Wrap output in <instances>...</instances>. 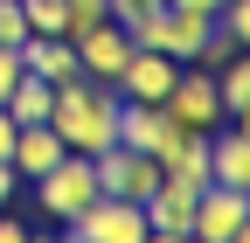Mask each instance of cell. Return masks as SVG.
<instances>
[{"label":"cell","mask_w":250,"mask_h":243,"mask_svg":"<svg viewBox=\"0 0 250 243\" xmlns=\"http://www.w3.org/2000/svg\"><path fill=\"white\" fill-rule=\"evenodd\" d=\"M14 188H21V174H14L7 160H0V208H7V202H14Z\"/></svg>","instance_id":"e0dca14e"},{"label":"cell","mask_w":250,"mask_h":243,"mask_svg":"<svg viewBox=\"0 0 250 243\" xmlns=\"http://www.w3.org/2000/svg\"><path fill=\"white\" fill-rule=\"evenodd\" d=\"M0 243H28V223L21 216H0Z\"/></svg>","instance_id":"2e32d148"},{"label":"cell","mask_w":250,"mask_h":243,"mask_svg":"<svg viewBox=\"0 0 250 243\" xmlns=\"http://www.w3.org/2000/svg\"><path fill=\"white\" fill-rule=\"evenodd\" d=\"M49 104H56V83L35 77V70H21L14 90H7V118L14 125H49Z\"/></svg>","instance_id":"8fae6325"},{"label":"cell","mask_w":250,"mask_h":243,"mask_svg":"<svg viewBox=\"0 0 250 243\" xmlns=\"http://www.w3.org/2000/svg\"><path fill=\"white\" fill-rule=\"evenodd\" d=\"M160 111L174 118V125H202V132H215V125H223L215 70H208V63H181V77H174V90L160 98Z\"/></svg>","instance_id":"5b68a950"},{"label":"cell","mask_w":250,"mask_h":243,"mask_svg":"<svg viewBox=\"0 0 250 243\" xmlns=\"http://www.w3.org/2000/svg\"><path fill=\"white\" fill-rule=\"evenodd\" d=\"M195 195L202 188H188V181H160L139 208H146V236L153 243H188V229H195Z\"/></svg>","instance_id":"52a82bcc"},{"label":"cell","mask_w":250,"mask_h":243,"mask_svg":"<svg viewBox=\"0 0 250 243\" xmlns=\"http://www.w3.org/2000/svg\"><path fill=\"white\" fill-rule=\"evenodd\" d=\"M21 70H35V77H49V83H70V77H83V70H77V49H70V35H28V42H21Z\"/></svg>","instance_id":"30bf717a"},{"label":"cell","mask_w":250,"mask_h":243,"mask_svg":"<svg viewBox=\"0 0 250 243\" xmlns=\"http://www.w3.org/2000/svg\"><path fill=\"white\" fill-rule=\"evenodd\" d=\"M215 98H223V118H243L250 111V63H243V56L215 63Z\"/></svg>","instance_id":"7c38bea8"},{"label":"cell","mask_w":250,"mask_h":243,"mask_svg":"<svg viewBox=\"0 0 250 243\" xmlns=\"http://www.w3.org/2000/svg\"><path fill=\"white\" fill-rule=\"evenodd\" d=\"M62 160V139H56V125H14V146H7V167L21 174V181H35V174H49Z\"/></svg>","instance_id":"9c48e42d"},{"label":"cell","mask_w":250,"mask_h":243,"mask_svg":"<svg viewBox=\"0 0 250 243\" xmlns=\"http://www.w3.org/2000/svg\"><path fill=\"white\" fill-rule=\"evenodd\" d=\"M208 181L250 188V132H243V118H223V125L208 132Z\"/></svg>","instance_id":"ba28073f"},{"label":"cell","mask_w":250,"mask_h":243,"mask_svg":"<svg viewBox=\"0 0 250 243\" xmlns=\"http://www.w3.org/2000/svg\"><path fill=\"white\" fill-rule=\"evenodd\" d=\"M28 35H62V0H21Z\"/></svg>","instance_id":"4fadbf2b"},{"label":"cell","mask_w":250,"mask_h":243,"mask_svg":"<svg viewBox=\"0 0 250 243\" xmlns=\"http://www.w3.org/2000/svg\"><path fill=\"white\" fill-rule=\"evenodd\" d=\"M167 7H195V14H215L223 0H167Z\"/></svg>","instance_id":"ac0fdd59"},{"label":"cell","mask_w":250,"mask_h":243,"mask_svg":"<svg viewBox=\"0 0 250 243\" xmlns=\"http://www.w3.org/2000/svg\"><path fill=\"white\" fill-rule=\"evenodd\" d=\"M49 125H56V139H62V153H104V146H118V90L98 83V77L56 83Z\"/></svg>","instance_id":"6da1fadb"},{"label":"cell","mask_w":250,"mask_h":243,"mask_svg":"<svg viewBox=\"0 0 250 243\" xmlns=\"http://www.w3.org/2000/svg\"><path fill=\"white\" fill-rule=\"evenodd\" d=\"M14 77H21V49H7V42H0V104H7V90H14Z\"/></svg>","instance_id":"9a60e30c"},{"label":"cell","mask_w":250,"mask_h":243,"mask_svg":"<svg viewBox=\"0 0 250 243\" xmlns=\"http://www.w3.org/2000/svg\"><path fill=\"white\" fill-rule=\"evenodd\" d=\"M62 229H70L77 243H146V208L125 202V195H98L83 216H70Z\"/></svg>","instance_id":"3957f363"},{"label":"cell","mask_w":250,"mask_h":243,"mask_svg":"<svg viewBox=\"0 0 250 243\" xmlns=\"http://www.w3.org/2000/svg\"><path fill=\"white\" fill-rule=\"evenodd\" d=\"M28 188H35V208H42L49 223H70V216H83V208L104 195V188H98V167H90V153H62L49 174L28 181Z\"/></svg>","instance_id":"7a4b0ae2"},{"label":"cell","mask_w":250,"mask_h":243,"mask_svg":"<svg viewBox=\"0 0 250 243\" xmlns=\"http://www.w3.org/2000/svg\"><path fill=\"white\" fill-rule=\"evenodd\" d=\"M70 49H77V70L83 77H98V83H118V70H125V56H132V35L104 14V21H90L83 35H70Z\"/></svg>","instance_id":"8992f818"},{"label":"cell","mask_w":250,"mask_h":243,"mask_svg":"<svg viewBox=\"0 0 250 243\" xmlns=\"http://www.w3.org/2000/svg\"><path fill=\"white\" fill-rule=\"evenodd\" d=\"M0 42H7V49L28 42V14H21V0H0Z\"/></svg>","instance_id":"5bb4252c"},{"label":"cell","mask_w":250,"mask_h":243,"mask_svg":"<svg viewBox=\"0 0 250 243\" xmlns=\"http://www.w3.org/2000/svg\"><path fill=\"white\" fill-rule=\"evenodd\" d=\"M250 229V188H223V181H208L195 195V243H243Z\"/></svg>","instance_id":"277c9868"}]
</instances>
